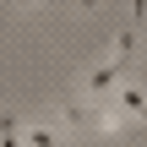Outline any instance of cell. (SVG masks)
<instances>
[{
	"mask_svg": "<svg viewBox=\"0 0 147 147\" xmlns=\"http://www.w3.org/2000/svg\"><path fill=\"white\" fill-rule=\"evenodd\" d=\"M142 11H147V5L136 0V5H131V27H120V44H115V49H109V60H104V65H109L120 82H125V71H131V55H136V27H142Z\"/></svg>",
	"mask_w": 147,
	"mask_h": 147,
	"instance_id": "6da1fadb",
	"label": "cell"
},
{
	"mask_svg": "<svg viewBox=\"0 0 147 147\" xmlns=\"http://www.w3.org/2000/svg\"><path fill=\"white\" fill-rule=\"evenodd\" d=\"M115 109H120V115H136V120H147V98H142V87H136L131 76L115 87Z\"/></svg>",
	"mask_w": 147,
	"mask_h": 147,
	"instance_id": "7a4b0ae2",
	"label": "cell"
},
{
	"mask_svg": "<svg viewBox=\"0 0 147 147\" xmlns=\"http://www.w3.org/2000/svg\"><path fill=\"white\" fill-rule=\"evenodd\" d=\"M22 147H60V131L38 125V120H22Z\"/></svg>",
	"mask_w": 147,
	"mask_h": 147,
	"instance_id": "3957f363",
	"label": "cell"
},
{
	"mask_svg": "<svg viewBox=\"0 0 147 147\" xmlns=\"http://www.w3.org/2000/svg\"><path fill=\"white\" fill-rule=\"evenodd\" d=\"M0 147H22V115H0Z\"/></svg>",
	"mask_w": 147,
	"mask_h": 147,
	"instance_id": "277c9868",
	"label": "cell"
},
{
	"mask_svg": "<svg viewBox=\"0 0 147 147\" xmlns=\"http://www.w3.org/2000/svg\"><path fill=\"white\" fill-rule=\"evenodd\" d=\"M76 5H82V11H93V5H98V0H76Z\"/></svg>",
	"mask_w": 147,
	"mask_h": 147,
	"instance_id": "5b68a950",
	"label": "cell"
},
{
	"mask_svg": "<svg viewBox=\"0 0 147 147\" xmlns=\"http://www.w3.org/2000/svg\"><path fill=\"white\" fill-rule=\"evenodd\" d=\"M16 5H38V0H16Z\"/></svg>",
	"mask_w": 147,
	"mask_h": 147,
	"instance_id": "8992f818",
	"label": "cell"
}]
</instances>
